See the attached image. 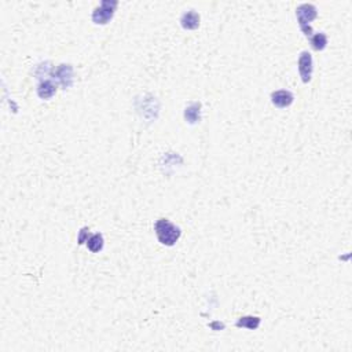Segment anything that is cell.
<instances>
[{"label": "cell", "mask_w": 352, "mask_h": 352, "mask_svg": "<svg viewBox=\"0 0 352 352\" xmlns=\"http://www.w3.org/2000/svg\"><path fill=\"white\" fill-rule=\"evenodd\" d=\"M154 230H156L158 241L161 242L163 245H167V246H174L177 242V240L180 238V234H182L180 228L175 226L174 223H171L168 219L157 220Z\"/></svg>", "instance_id": "cell-1"}, {"label": "cell", "mask_w": 352, "mask_h": 352, "mask_svg": "<svg viewBox=\"0 0 352 352\" xmlns=\"http://www.w3.org/2000/svg\"><path fill=\"white\" fill-rule=\"evenodd\" d=\"M318 15V11H317V7L313 6V4H301V6L297 7L296 10V17H297V21H299V25H300L301 31L304 32L306 36H310L311 35V26H310V22H313Z\"/></svg>", "instance_id": "cell-2"}, {"label": "cell", "mask_w": 352, "mask_h": 352, "mask_svg": "<svg viewBox=\"0 0 352 352\" xmlns=\"http://www.w3.org/2000/svg\"><path fill=\"white\" fill-rule=\"evenodd\" d=\"M117 7V1H109L105 0L101 3V6L97 7L92 13V21L98 25H105L111 20L114 10Z\"/></svg>", "instance_id": "cell-3"}, {"label": "cell", "mask_w": 352, "mask_h": 352, "mask_svg": "<svg viewBox=\"0 0 352 352\" xmlns=\"http://www.w3.org/2000/svg\"><path fill=\"white\" fill-rule=\"evenodd\" d=\"M313 57L310 52H301L300 58H299V72H300L301 80L304 83H310L311 81V76H313Z\"/></svg>", "instance_id": "cell-4"}, {"label": "cell", "mask_w": 352, "mask_h": 352, "mask_svg": "<svg viewBox=\"0 0 352 352\" xmlns=\"http://www.w3.org/2000/svg\"><path fill=\"white\" fill-rule=\"evenodd\" d=\"M271 101L277 107L283 109V107H287V106L293 104L294 95L287 90H280V91H275L271 94Z\"/></svg>", "instance_id": "cell-5"}, {"label": "cell", "mask_w": 352, "mask_h": 352, "mask_svg": "<svg viewBox=\"0 0 352 352\" xmlns=\"http://www.w3.org/2000/svg\"><path fill=\"white\" fill-rule=\"evenodd\" d=\"M55 76L64 88H69L73 83V70L70 65H61L55 72Z\"/></svg>", "instance_id": "cell-6"}, {"label": "cell", "mask_w": 352, "mask_h": 352, "mask_svg": "<svg viewBox=\"0 0 352 352\" xmlns=\"http://www.w3.org/2000/svg\"><path fill=\"white\" fill-rule=\"evenodd\" d=\"M180 24L184 29H197L200 26V15L196 11H187L182 15Z\"/></svg>", "instance_id": "cell-7"}, {"label": "cell", "mask_w": 352, "mask_h": 352, "mask_svg": "<svg viewBox=\"0 0 352 352\" xmlns=\"http://www.w3.org/2000/svg\"><path fill=\"white\" fill-rule=\"evenodd\" d=\"M55 92H57V85L54 84L51 80H44L37 87V95L41 99H50Z\"/></svg>", "instance_id": "cell-8"}, {"label": "cell", "mask_w": 352, "mask_h": 352, "mask_svg": "<svg viewBox=\"0 0 352 352\" xmlns=\"http://www.w3.org/2000/svg\"><path fill=\"white\" fill-rule=\"evenodd\" d=\"M184 118L189 121L190 124H196L200 121L201 118V105L200 104H191L190 106L186 107L184 110Z\"/></svg>", "instance_id": "cell-9"}, {"label": "cell", "mask_w": 352, "mask_h": 352, "mask_svg": "<svg viewBox=\"0 0 352 352\" xmlns=\"http://www.w3.org/2000/svg\"><path fill=\"white\" fill-rule=\"evenodd\" d=\"M87 246L91 250L92 253H97L104 248V237L102 234H94L87 240Z\"/></svg>", "instance_id": "cell-10"}, {"label": "cell", "mask_w": 352, "mask_h": 352, "mask_svg": "<svg viewBox=\"0 0 352 352\" xmlns=\"http://www.w3.org/2000/svg\"><path fill=\"white\" fill-rule=\"evenodd\" d=\"M259 325H260V318H257V317H244V318H240L237 320V326L246 327L250 330L257 329Z\"/></svg>", "instance_id": "cell-11"}, {"label": "cell", "mask_w": 352, "mask_h": 352, "mask_svg": "<svg viewBox=\"0 0 352 352\" xmlns=\"http://www.w3.org/2000/svg\"><path fill=\"white\" fill-rule=\"evenodd\" d=\"M311 44H313L314 50H317V51L323 50L327 44L326 35H325V33H317L315 36H313V39H311Z\"/></svg>", "instance_id": "cell-12"}]
</instances>
